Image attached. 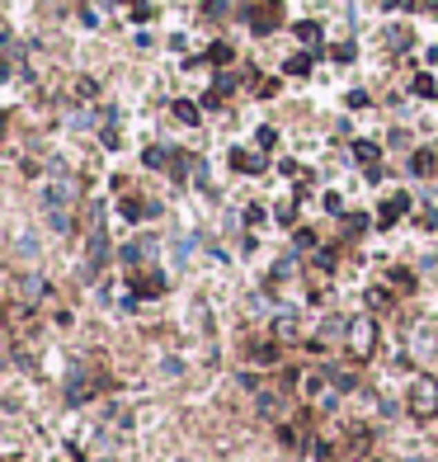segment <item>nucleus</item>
<instances>
[{
    "mask_svg": "<svg viewBox=\"0 0 438 462\" xmlns=\"http://www.w3.org/2000/svg\"><path fill=\"white\" fill-rule=\"evenodd\" d=\"M344 345H349L354 358H372V349H377V321L354 316V321H349V335H344Z\"/></svg>",
    "mask_w": 438,
    "mask_h": 462,
    "instance_id": "f03ea898",
    "label": "nucleus"
},
{
    "mask_svg": "<svg viewBox=\"0 0 438 462\" xmlns=\"http://www.w3.org/2000/svg\"><path fill=\"white\" fill-rule=\"evenodd\" d=\"M406 406H410V415H438V382L429 378V373L410 378V387H406Z\"/></svg>",
    "mask_w": 438,
    "mask_h": 462,
    "instance_id": "f257e3e1",
    "label": "nucleus"
},
{
    "mask_svg": "<svg viewBox=\"0 0 438 462\" xmlns=\"http://www.w3.org/2000/svg\"><path fill=\"white\" fill-rule=\"evenodd\" d=\"M274 335H278V340H297V316H278V321H274Z\"/></svg>",
    "mask_w": 438,
    "mask_h": 462,
    "instance_id": "9d476101",
    "label": "nucleus"
},
{
    "mask_svg": "<svg viewBox=\"0 0 438 462\" xmlns=\"http://www.w3.org/2000/svg\"><path fill=\"white\" fill-rule=\"evenodd\" d=\"M335 61H354V43H339V48H335Z\"/></svg>",
    "mask_w": 438,
    "mask_h": 462,
    "instance_id": "5701e85b",
    "label": "nucleus"
},
{
    "mask_svg": "<svg viewBox=\"0 0 438 462\" xmlns=\"http://www.w3.org/2000/svg\"><path fill=\"white\" fill-rule=\"evenodd\" d=\"M175 118H180V123H198V104L180 99V104H175Z\"/></svg>",
    "mask_w": 438,
    "mask_h": 462,
    "instance_id": "ddd939ff",
    "label": "nucleus"
},
{
    "mask_svg": "<svg viewBox=\"0 0 438 462\" xmlns=\"http://www.w3.org/2000/svg\"><path fill=\"white\" fill-rule=\"evenodd\" d=\"M283 71H287V76H307V71H311V57H287Z\"/></svg>",
    "mask_w": 438,
    "mask_h": 462,
    "instance_id": "4468645a",
    "label": "nucleus"
},
{
    "mask_svg": "<svg viewBox=\"0 0 438 462\" xmlns=\"http://www.w3.org/2000/svg\"><path fill=\"white\" fill-rule=\"evenodd\" d=\"M123 213H128V222H146V218H155L160 208H155V203H142V198H128Z\"/></svg>",
    "mask_w": 438,
    "mask_h": 462,
    "instance_id": "423d86ee",
    "label": "nucleus"
},
{
    "mask_svg": "<svg viewBox=\"0 0 438 462\" xmlns=\"http://www.w3.org/2000/svg\"><path fill=\"white\" fill-rule=\"evenodd\" d=\"M142 161L151 165V170H160V165H170V146H146V156Z\"/></svg>",
    "mask_w": 438,
    "mask_h": 462,
    "instance_id": "9b49d317",
    "label": "nucleus"
},
{
    "mask_svg": "<svg viewBox=\"0 0 438 462\" xmlns=\"http://www.w3.org/2000/svg\"><path fill=\"white\" fill-rule=\"evenodd\" d=\"M316 33H321L316 24H297V38H302V43H316Z\"/></svg>",
    "mask_w": 438,
    "mask_h": 462,
    "instance_id": "412c9836",
    "label": "nucleus"
},
{
    "mask_svg": "<svg viewBox=\"0 0 438 462\" xmlns=\"http://www.w3.org/2000/svg\"><path fill=\"white\" fill-rule=\"evenodd\" d=\"M15 288H19V298H28V302H43L52 293L48 278H15Z\"/></svg>",
    "mask_w": 438,
    "mask_h": 462,
    "instance_id": "39448f33",
    "label": "nucleus"
},
{
    "mask_svg": "<svg viewBox=\"0 0 438 462\" xmlns=\"http://www.w3.org/2000/svg\"><path fill=\"white\" fill-rule=\"evenodd\" d=\"M415 95H419V99H429V95H434V81H429V76H419V81H415Z\"/></svg>",
    "mask_w": 438,
    "mask_h": 462,
    "instance_id": "a211bd4d",
    "label": "nucleus"
},
{
    "mask_svg": "<svg viewBox=\"0 0 438 462\" xmlns=\"http://www.w3.org/2000/svg\"><path fill=\"white\" fill-rule=\"evenodd\" d=\"M104 255H108V241H104V231H95V236H90V269H99Z\"/></svg>",
    "mask_w": 438,
    "mask_h": 462,
    "instance_id": "1a4fd4ad",
    "label": "nucleus"
},
{
    "mask_svg": "<svg viewBox=\"0 0 438 462\" xmlns=\"http://www.w3.org/2000/svg\"><path fill=\"white\" fill-rule=\"evenodd\" d=\"M207 57H212V61H231V48H227V43H217V48H212Z\"/></svg>",
    "mask_w": 438,
    "mask_h": 462,
    "instance_id": "4be33fe9",
    "label": "nucleus"
},
{
    "mask_svg": "<svg viewBox=\"0 0 438 462\" xmlns=\"http://www.w3.org/2000/svg\"><path fill=\"white\" fill-rule=\"evenodd\" d=\"M132 288H137V298H160V288H165V278H160V273H146V269H142V273H132Z\"/></svg>",
    "mask_w": 438,
    "mask_h": 462,
    "instance_id": "20e7f679",
    "label": "nucleus"
},
{
    "mask_svg": "<svg viewBox=\"0 0 438 462\" xmlns=\"http://www.w3.org/2000/svg\"><path fill=\"white\" fill-rule=\"evenodd\" d=\"M363 227H368V222H363V218H359V213H354V218H349V222H344V236H359V231H363Z\"/></svg>",
    "mask_w": 438,
    "mask_h": 462,
    "instance_id": "aec40b11",
    "label": "nucleus"
},
{
    "mask_svg": "<svg viewBox=\"0 0 438 462\" xmlns=\"http://www.w3.org/2000/svg\"><path fill=\"white\" fill-rule=\"evenodd\" d=\"M38 198H43V208H52V213H61V208H66V203L76 198V184H71V180H57V184H48V189L38 193Z\"/></svg>",
    "mask_w": 438,
    "mask_h": 462,
    "instance_id": "7ed1b4c3",
    "label": "nucleus"
},
{
    "mask_svg": "<svg viewBox=\"0 0 438 462\" xmlns=\"http://www.w3.org/2000/svg\"><path fill=\"white\" fill-rule=\"evenodd\" d=\"M368 302H372V307H391V293H387V288H372Z\"/></svg>",
    "mask_w": 438,
    "mask_h": 462,
    "instance_id": "f3484780",
    "label": "nucleus"
},
{
    "mask_svg": "<svg viewBox=\"0 0 438 462\" xmlns=\"http://www.w3.org/2000/svg\"><path fill=\"white\" fill-rule=\"evenodd\" d=\"M354 156H359L363 165H372V161H377V146H372V142H359V146H354Z\"/></svg>",
    "mask_w": 438,
    "mask_h": 462,
    "instance_id": "2eb2a0df",
    "label": "nucleus"
},
{
    "mask_svg": "<svg viewBox=\"0 0 438 462\" xmlns=\"http://www.w3.org/2000/svg\"><path fill=\"white\" fill-rule=\"evenodd\" d=\"M250 358L255 363H278V345H250Z\"/></svg>",
    "mask_w": 438,
    "mask_h": 462,
    "instance_id": "f8f14e48",
    "label": "nucleus"
},
{
    "mask_svg": "<svg viewBox=\"0 0 438 462\" xmlns=\"http://www.w3.org/2000/svg\"><path fill=\"white\" fill-rule=\"evenodd\" d=\"M438 170V156L434 151H419V156H410V175H434Z\"/></svg>",
    "mask_w": 438,
    "mask_h": 462,
    "instance_id": "6e6552de",
    "label": "nucleus"
},
{
    "mask_svg": "<svg viewBox=\"0 0 438 462\" xmlns=\"http://www.w3.org/2000/svg\"><path fill=\"white\" fill-rule=\"evenodd\" d=\"M259 146H264V151H269V146H274V142H278V133H274V128H259V137H255Z\"/></svg>",
    "mask_w": 438,
    "mask_h": 462,
    "instance_id": "6ab92c4d",
    "label": "nucleus"
},
{
    "mask_svg": "<svg viewBox=\"0 0 438 462\" xmlns=\"http://www.w3.org/2000/svg\"><path fill=\"white\" fill-rule=\"evenodd\" d=\"M410 208V198L406 193H396V198H387V208H382V218H377V227H391L396 222V213H406Z\"/></svg>",
    "mask_w": 438,
    "mask_h": 462,
    "instance_id": "0eeeda50",
    "label": "nucleus"
},
{
    "mask_svg": "<svg viewBox=\"0 0 438 462\" xmlns=\"http://www.w3.org/2000/svg\"><path fill=\"white\" fill-rule=\"evenodd\" d=\"M391 283H396V288H415V273L410 269H391Z\"/></svg>",
    "mask_w": 438,
    "mask_h": 462,
    "instance_id": "dca6fc26",
    "label": "nucleus"
}]
</instances>
